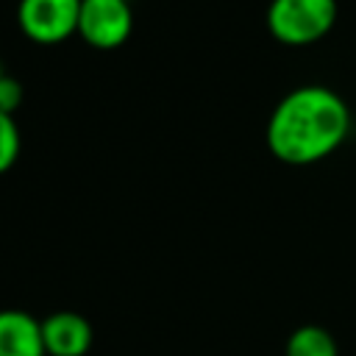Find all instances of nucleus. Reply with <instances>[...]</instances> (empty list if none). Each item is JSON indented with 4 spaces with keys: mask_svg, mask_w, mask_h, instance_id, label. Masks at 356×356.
Here are the masks:
<instances>
[{
    "mask_svg": "<svg viewBox=\"0 0 356 356\" xmlns=\"http://www.w3.org/2000/svg\"><path fill=\"white\" fill-rule=\"evenodd\" d=\"M95 331L78 312H56L42 320V342L47 356H83L92 348Z\"/></svg>",
    "mask_w": 356,
    "mask_h": 356,
    "instance_id": "nucleus-5",
    "label": "nucleus"
},
{
    "mask_svg": "<svg viewBox=\"0 0 356 356\" xmlns=\"http://www.w3.org/2000/svg\"><path fill=\"white\" fill-rule=\"evenodd\" d=\"M134 17L128 0H81L78 33L97 50L120 47L131 33Z\"/></svg>",
    "mask_w": 356,
    "mask_h": 356,
    "instance_id": "nucleus-4",
    "label": "nucleus"
},
{
    "mask_svg": "<svg viewBox=\"0 0 356 356\" xmlns=\"http://www.w3.org/2000/svg\"><path fill=\"white\" fill-rule=\"evenodd\" d=\"M19 100H22V86H19V81L3 75V78H0V111L14 114L17 106H19Z\"/></svg>",
    "mask_w": 356,
    "mask_h": 356,
    "instance_id": "nucleus-9",
    "label": "nucleus"
},
{
    "mask_svg": "<svg viewBox=\"0 0 356 356\" xmlns=\"http://www.w3.org/2000/svg\"><path fill=\"white\" fill-rule=\"evenodd\" d=\"M0 356H47L42 342V320L19 309L0 312Z\"/></svg>",
    "mask_w": 356,
    "mask_h": 356,
    "instance_id": "nucleus-6",
    "label": "nucleus"
},
{
    "mask_svg": "<svg viewBox=\"0 0 356 356\" xmlns=\"http://www.w3.org/2000/svg\"><path fill=\"white\" fill-rule=\"evenodd\" d=\"M19 156V131L11 114L0 111V172H6Z\"/></svg>",
    "mask_w": 356,
    "mask_h": 356,
    "instance_id": "nucleus-8",
    "label": "nucleus"
},
{
    "mask_svg": "<svg viewBox=\"0 0 356 356\" xmlns=\"http://www.w3.org/2000/svg\"><path fill=\"white\" fill-rule=\"evenodd\" d=\"M81 0H19V28L28 39L42 44L64 42L78 33Z\"/></svg>",
    "mask_w": 356,
    "mask_h": 356,
    "instance_id": "nucleus-3",
    "label": "nucleus"
},
{
    "mask_svg": "<svg viewBox=\"0 0 356 356\" xmlns=\"http://www.w3.org/2000/svg\"><path fill=\"white\" fill-rule=\"evenodd\" d=\"M0 78H3V67H0Z\"/></svg>",
    "mask_w": 356,
    "mask_h": 356,
    "instance_id": "nucleus-10",
    "label": "nucleus"
},
{
    "mask_svg": "<svg viewBox=\"0 0 356 356\" xmlns=\"http://www.w3.org/2000/svg\"><path fill=\"white\" fill-rule=\"evenodd\" d=\"M286 356H339V348L325 328L300 325L286 339Z\"/></svg>",
    "mask_w": 356,
    "mask_h": 356,
    "instance_id": "nucleus-7",
    "label": "nucleus"
},
{
    "mask_svg": "<svg viewBox=\"0 0 356 356\" xmlns=\"http://www.w3.org/2000/svg\"><path fill=\"white\" fill-rule=\"evenodd\" d=\"M337 19V0H273L267 28L284 44H312L323 39Z\"/></svg>",
    "mask_w": 356,
    "mask_h": 356,
    "instance_id": "nucleus-2",
    "label": "nucleus"
},
{
    "mask_svg": "<svg viewBox=\"0 0 356 356\" xmlns=\"http://www.w3.org/2000/svg\"><path fill=\"white\" fill-rule=\"evenodd\" d=\"M348 103L328 86H298L278 100L267 122V147L278 161L314 164L348 136Z\"/></svg>",
    "mask_w": 356,
    "mask_h": 356,
    "instance_id": "nucleus-1",
    "label": "nucleus"
}]
</instances>
